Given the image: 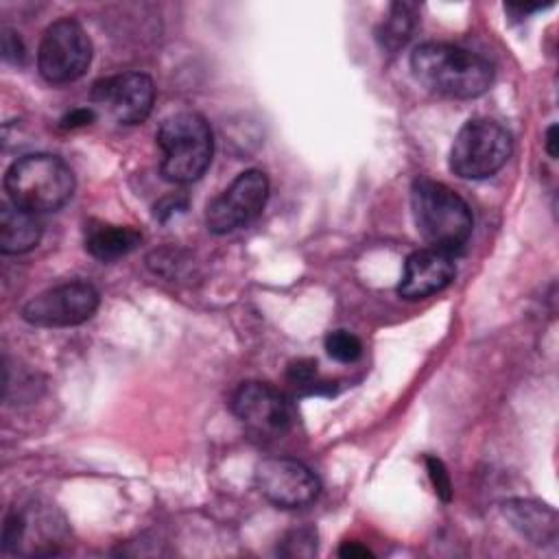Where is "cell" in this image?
I'll use <instances>...</instances> for the list:
<instances>
[{"instance_id": "1", "label": "cell", "mask_w": 559, "mask_h": 559, "mask_svg": "<svg viewBox=\"0 0 559 559\" xmlns=\"http://www.w3.org/2000/svg\"><path fill=\"white\" fill-rule=\"evenodd\" d=\"M411 70L426 90L450 98H476L493 83V66L485 57L443 41L419 44L411 52Z\"/></svg>"}, {"instance_id": "2", "label": "cell", "mask_w": 559, "mask_h": 559, "mask_svg": "<svg viewBox=\"0 0 559 559\" xmlns=\"http://www.w3.org/2000/svg\"><path fill=\"white\" fill-rule=\"evenodd\" d=\"M411 210L419 236L439 251L459 253L474 229L469 205L445 183L419 177L411 188Z\"/></svg>"}, {"instance_id": "3", "label": "cell", "mask_w": 559, "mask_h": 559, "mask_svg": "<svg viewBox=\"0 0 559 559\" xmlns=\"http://www.w3.org/2000/svg\"><path fill=\"white\" fill-rule=\"evenodd\" d=\"M4 192L13 205L26 212H55L70 201L74 173L57 155L31 153L7 168Z\"/></svg>"}, {"instance_id": "4", "label": "cell", "mask_w": 559, "mask_h": 559, "mask_svg": "<svg viewBox=\"0 0 559 559\" xmlns=\"http://www.w3.org/2000/svg\"><path fill=\"white\" fill-rule=\"evenodd\" d=\"M155 140L162 151L159 173L170 183H192L212 164L214 135L207 120L199 114L181 111L166 118Z\"/></svg>"}, {"instance_id": "5", "label": "cell", "mask_w": 559, "mask_h": 559, "mask_svg": "<svg viewBox=\"0 0 559 559\" xmlns=\"http://www.w3.org/2000/svg\"><path fill=\"white\" fill-rule=\"evenodd\" d=\"M509 131L489 118L467 120L450 146V170L461 179H487L511 157Z\"/></svg>"}, {"instance_id": "6", "label": "cell", "mask_w": 559, "mask_h": 559, "mask_svg": "<svg viewBox=\"0 0 559 559\" xmlns=\"http://www.w3.org/2000/svg\"><path fill=\"white\" fill-rule=\"evenodd\" d=\"M92 63V39L85 28L72 20L61 17L52 22L37 46V70L44 81L63 85L81 79Z\"/></svg>"}, {"instance_id": "7", "label": "cell", "mask_w": 559, "mask_h": 559, "mask_svg": "<svg viewBox=\"0 0 559 559\" xmlns=\"http://www.w3.org/2000/svg\"><path fill=\"white\" fill-rule=\"evenodd\" d=\"M269 177L258 168L242 170L205 207V227L212 234H231L255 221L269 199Z\"/></svg>"}, {"instance_id": "8", "label": "cell", "mask_w": 559, "mask_h": 559, "mask_svg": "<svg viewBox=\"0 0 559 559\" xmlns=\"http://www.w3.org/2000/svg\"><path fill=\"white\" fill-rule=\"evenodd\" d=\"M100 295L90 282H63L28 299L22 319L37 328H72L92 319Z\"/></svg>"}, {"instance_id": "9", "label": "cell", "mask_w": 559, "mask_h": 559, "mask_svg": "<svg viewBox=\"0 0 559 559\" xmlns=\"http://www.w3.org/2000/svg\"><path fill=\"white\" fill-rule=\"evenodd\" d=\"M231 413L255 435L280 437L288 432L297 419L293 400L280 389L249 380L242 382L231 395Z\"/></svg>"}, {"instance_id": "10", "label": "cell", "mask_w": 559, "mask_h": 559, "mask_svg": "<svg viewBox=\"0 0 559 559\" xmlns=\"http://www.w3.org/2000/svg\"><path fill=\"white\" fill-rule=\"evenodd\" d=\"M258 491L280 509H301L317 500L321 483L317 474L297 459L271 456L255 465Z\"/></svg>"}, {"instance_id": "11", "label": "cell", "mask_w": 559, "mask_h": 559, "mask_svg": "<svg viewBox=\"0 0 559 559\" xmlns=\"http://www.w3.org/2000/svg\"><path fill=\"white\" fill-rule=\"evenodd\" d=\"M90 98L118 124H140L153 109L155 85L144 72H122L98 79L92 85Z\"/></svg>"}, {"instance_id": "12", "label": "cell", "mask_w": 559, "mask_h": 559, "mask_svg": "<svg viewBox=\"0 0 559 559\" xmlns=\"http://www.w3.org/2000/svg\"><path fill=\"white\" fill-rule=\"evenodd\" d=\"M454 273L456 266L450 253L432 247L417 249L404 262L397 293L408 301L426 299L435 293H441L454 280Z\"/></svg>"}, {"instance_id": "13", "label": "cell", "mask_w": 559, "mask_h": 559, "mask_svg": "<svg viewBox=\"0 0 559 559\" xmlns=\"http://www.w3.org/2000/svg\"><path fill=\"white\" fill-rule=\"evenodd\" d=\"M142 242V234L129 225H109V223H90L85 227V251L100 260L114 262L129 255Z\"/></svg>"}, {"instance_id": "14", "label": "cell", "mask_w": 559, "mask_h": 559, "mask_svg": "<svg viewBox=\"0 0 559 559\" xmlns=\"http://www.w3.org/2000/svg\"><path fill=\"white\" fill-rule=\"evenodd\" d=\"M41 238V223L37 214L17 205H2L0 210V251L4 255H20L37 247Z\"/></svg>"}, {"instance_id": "15", "label": "cell", "mask_w": 559, "mask_h": 559, "mask_svg": "<svg viewBox=\"0 0 559 559\" xmlns=\"http://www.w3.org/2000/svg\"><path fill=\"white\" fill-rule=\"evenodd\" d=\"M504 515L511 524L533 544H550L557 539V518L546 504L528 500H509L504 504Z\"/></svg>"}, {"instance_id": "16", "label": "cell", "mask_w": 559, "mask_h": 559, "mask_svg": "<svg viewBox=\"0 0 559 559\" xmlns=\"http://www.w3.org/2000/svg\"><path fill=\"white\" fill-rule=\"evenodd\" d=\"M419 22V7L415 2H393L386 17L376 31V41L382 52L395 55L413 37Z\"/></svg>"}, {"instance_id": "17", "label": "cell", "mask_w": 559, "mask_h": 559, "mask_svg": "<svg viewBox=\"0 0 559 559\" xmlns=\"http://www.w3.org/2000/svg\"><path fill=\"white\" fill-rule=\"evenodd\" d=\"M323 347H325V354L336 362H354L362 354L360 338L347 330L328 332Z\"/></svg>"}, {"instance_id": "18", "label": "cell", "mask_w": 559, "mask_h": 559, "mask_svg": "<svg viewBox=\"0 0 559 559\" xmlns=\"http://www.w3.org/2000/svg\"><path fill=\"white\" fill-rule=\"evenodd\" d=\"M317 550V531L312 526H301L290 531L277 546L280 555L286 557H310Z\"/></svg>"}, {"instance_id": "19", "label": "cell", "mask_w": 559, "mask_h": 559, "mask_svg": "<svg viewBox=\"0 0 559 559\" xmlns=\"http://www.w3.org/2000/svg\"><path fill=\"white\" fill-rule=\"evenodd\" d=\"M426 469H428V476L432 480V487H435L437 496L443 502H450V498H452V483H450V474H448L445 465L441 463V459L426 456Z\"/></svg>"}, {"instance_id": "20", "label": "cell", "mask_w": 559, "mask_h": 559, "mask_svg": "<svg viewBox=\"0 0 559 559\" xmlns=\"http://www.w3.org/2000/svg\"><path fill=\"white\" fill-rule=\"evenodd\" d=\"M314 378H317V362L314 360H297L288 367V380L299 389L308 386L310 391H314V386H312Z\"/></svg>"}, {"instance_id": "21", "label": "cell", "mask_w": 559, "mask_h": 559, "mask_svg": "<svg viewBox=\"0 0 559 559\" xmlns=\"http://www.w3.org/2000/svg\"><path fill=\"white\" fill-rule=\"evenodd\" d=\"M2 57L9 63H22L24 57H26V48H24L20 35L11 28L2 31Z\"/></svg>"}, {"instance_id": "22", "label": "cell", "mask_w": 559, "mask_h": 559, "mask_svg": "<svg viewBox=\"0 0 559 559\" xmlns=\"http://www.w3.org/2000/svg\"><path fill=\"white\" fill-rule=\"evenodd\" d=\"M96 120V111L92 107H79V109H72L70 114H66L59 122L61 129H79V127H85V124H92Z\"/></svg>"}, {"instance_id": "23", "label": "cell", "mask_w": 559, "mask_h": 559, "mask_svg": "<svg viewBox=\"0 0 559 559\" xmlns=\"http://www.w3.org/2000/svg\"><path fill=\"white\" fill-rule=\"evenodd\" d=\"M338 555H341V557H349V559H367V557H371V552H369L365 546L356 544V542H345V544L338 548Z\"/></svg>"}, {"instance_id": "24", "label": "cell", "mask_w": 559, "mask_h": 559, "mask_svg": "<svg viewBox=\"0 0 559 559\" xmlns=\"http://www.w3.org/2000/svg\"><path fill=\"white\" fill-rule=\"evenodd\" d=\"M544 148H546V153H548L552 159L557 157V153H559V129H557V124H550V127L546 129Z\"/></svg>"}]
</instances>
